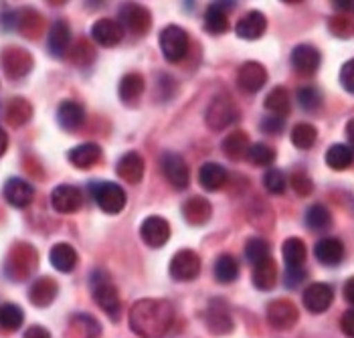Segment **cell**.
Wrapping results in <instances>:
<instances>
[{"label": "cell", "mask_w": 354, "mask_h": 338, "mask_svg": "<svg viewBox=\"0 0 354 338\" xmlns=\"http://www.w3.org/2000/svg\"><path fill=\"white\" fill-rule=\"evenodd\" d=\"M215 280L218 283H231L237 280L239 276V261L229 254L218 255L215 261Z\"/></svg>", "instance_id": "d590c367"}, {"label": "cell", "mask_w": 354, "mask_h": 338, "mask_svg": "<svg viewBox=\"0 0 354 338\" xmlns=\"http://www.w3.org/2000/svg\"><path fill=\"white\" fill-rule=\"evenodd\" d=\"M37 265V254L35 250L27 245V243H21L12 250V254L8 255V265H6V272L17 280L21 282L23 278H27L28 274L35 270Z\"/></svg>", "instance_id": "30bf717a"}, {"label": "cell", "mask_w": 354, "mask_h": 338, "mask_svg": "<svg viewBox=\"0 0 354 338\" xmlns=\"http://www.w3.org/2000/svg\"><path fill=\"white\" fill-rule=\"evenodd\" d=\"M346 138L351 142V148L354 150V118L346 124Z\"/></svg>", "instance_id": "94428289"}, {"label": "cell", "mask_w": 354, "mask_h": 338, "mask_svg": "<svg viewBox=\"0 0 354 338\" xmlns=\"http://www.w3.org/2000/svg\"><path fill=\"white\" fill-rule=\"evenodd\" d=\"M306 270L304 267H288L286 270V285L288 288H298L306 280Z\"/></svg>", "instance_id": "db71d44e"}, {"label": "cell", "mask_w": 354, "mask_h": 338, "mask_svg": "<svg viewBox=\"0 0 354 338\" xmlns=\"http://www.w3.org/2000/svg\"><path fill=\"white\" fill-rule=\"evenodd\" d=\"M23 338H51V335H49V330L47 328H43V326H30V328H27V332H25V337Z\"/></svg>", "instance_id": "9f6ffc18"}, {"label": "cell", "mask_w": 354, "mask_h": 338, "mask_svg": "<svg viewBox=\"0 0 354 338\" xmlns=\"http://www.w3.org/2000/svg\"><path fill=\"white\" fill-rule=\"evenodd\" d=\"M205 28L211 32V35H223L227 32L229 28V17H227V10L223 6V2H215L207 8L205 12Z\"/></svg>", "instance_id": "d6a6232c"}, {"label": "cell", "mask_w": 354, "mask_h": 338, "mask_svg": "<svg viewBox=\"0 0 354 338\" xmlns=\"http://www.w3.org/2000/svg\"><path fill=\"white\" fill-rule=\"evenodd\" d=\"M168 272H170L172 280H176V282H192L201 274V257L192 250H180L170 259Z\"/></svg>", "instance_id": "8992f818"}, {"label": "cell", "mask_w": 354, "mask_h": 338, "mask_svg": "<svg viewBox=\"0 0 354 338\" xmlns=\"http://www.w3.org/2000/svg\"><path fill=\"white\" fill-rule=\"evenodd\" d=\"M115 172L124 182L138 185L144 178V158L138 152H128L120 158Z\"/></svg>", "instance_id": "d4e9b609"}, {"label": "cell", "mask_w": 354, "mask_h": 338, "mask_svg": "<svg viewBox=\"0 0 354 338\" xmlns=\"http://www.w3.org/2000/svg\"><path fill=\"white\" fill-rule=\"evenodd\" d=\"M71 322L82 330L83 335H85V338H97L100 337V332H102L100 322H97L93 316H89V314H77V316H73Z\"/></svg>", "instance_id": "c3c4849f"}, {"label": "cell", "mask_w": 354, "mask_h": 338, "mask_svg": "<svg viewBox=\"0 0 354 338\" xmlns=\"http://www.w3.org/2000/svg\"><path fill=\"white\" fill-rule=\"evenodd\" d=\"M247 160L253 167H272L275 162V150L270 144H263V142L251 144L247 150Z\"/></svg>", "instance_id": "b9f144b4"}, {"label": "cell", "mask_w": 354, "mask_h": 338, "mask_svg": "<svg viewBox=\"0 0 354 338\" xmlns=\"http://www.w3.org/2000/svg\"><path fill=\"white\" fill-rule=\"evenodd\" d=\"M239 118V110L237 106L233 104V100L229 95H217L213 97L209 110L205 113V120H207V126L215 132H221L225 130L227 126H231L235 120Z\"/></svg>", "instance_id": "3957f363"}, {"label": "cell", "mask_w": 354, "mask_h": 338, "mask_svg": "<svg viewBox=\"0 0 354 338\" xmlns=\"http://www.w3.org/2000/svg\"><path fill=\"white\" fill-rule=\"evenodd\" d=\"M249 223L257 229H270L273 225L272 207L263 200H255L249 207Z\"/></svg>", "instance_id": "7bdbcfd3"}, {"label": "cell", "mask_w": 354, "mask_h": 338, "mask_svg": "<svg viewBox=\"0 0 354 338\" xmlns=\"http://www.w3.org/2000/svg\"><path fill=\"white\" fill-rule=\"evenodd\" d=\"M49 261L53 263L55 270L69 274L77 267L80 263V255L75 252V247H71L69 243H57L49 252Z\"/></svg>", "instance_id": "484cf974"}, {"label": "cell", "mask_w": 354, "mask_h": 338, "mask_svg": "<svg viewBox=\"0 0 354 338\" xmlns=\"http://www.w3.org/2000/svg\"><path fill=\"white\" fill-rule=\"evenodd\" d=\"M277 283V265L272 257L253 265V285L261 292H270Z\"/></svg>", "instance_id": "83f0119b"}, {"label": "cell", "mask_w": 354, "mask_h": 338, "mask_svg": "<svg viewBox=\"0 0 354 338\" xmlns=\"http://www.w3.org/2000/svg\"><path fill=\"white\" fill-rule=\"evenodd\" d=\"M120 25L126 27L132 35H146L150 30V25H152V15L146 6L142 4H136V2H128L120 8Z\"/></svg>", "instance_id": "ba28073f"}, {"label": "cell", "mask_w": 354, "mask_h": 338, "mask_svg": "<svg viewBox=\"0 0 354 338\" xmlns=\"http://www.w3.org/2000/svg\"><path fill=\"white\" fill-rule=\"evenodd\" d=\"M140 235H142V239H144L146 245H150V247H162L164 243L170 239V225H168V221L162 219V217L152 215V217H146L144 219V223L140 227Z\"/></svg>", "instance_id": "2e32d148"}, {"label": "cell", "mask_w": 354, "mask_h": 338, "mask_svg": "<svg viewBox=\"0 0 354 338\" xmlns=\"http://www.w3.org/2000/svg\"><path fill=\"white\" fill-rule=\"evenodd\" d=\"M354 160V150L346 144H332L326 150V165L332 170H346Z\"/></svg>", "instance_id": "836d02e7"}, {"label": "cell", "mask_w": 354, "mask_h": 338, "mask_svg": "<svg viewBox=\"0 0 354 338\" xmlns=\"http://www.w3.org/2000/svg\"><path fill=\"white\" fill-rule=\"evenodd\" d=\"M290 185H292V189L296 191V195H300V197H308V195H312V191H314V182H312V178H310L304 170L292 172Z\"/></svg>", "instance_id": "681fc988"}, {"label": "cell", "mask_w": 354, "mask_h": 338, "mask_svg": "<svg viewBox=\"0 0 354 338\" xmlns=\"http://www.w3.org/2000/svg\"><path fill=\"white\" fill-rule=\"evenodd\" d=\"M205 324H207L209 332L215 335V337L231 335L233 328H235V322H233V316L229 312V306L223 300H211L209 308L205 312Z\"/></svg>", "instance_id": "52a82bcc"}, {"label": "cell", "mask_w": 354, "mask_h": 338, "mask_svg": "<svg viewBox=\"0 0 354 338\" xmlns=\"http://www.w3.org/2000/svg\"><path fill=\"white\" fill-rule=\"evenodd\" d=\"M91 39L102 47H115L124 39V27L120 25V21L100 19L91 27Z\"/></svg>", "instance_id": "ac0fdd59"}, {"label": "cell", "mask_w": 354, "mask_h": 338, "mask_svg": "<svg viewBox=\"0 0 354 338\" xmlns=\"http://www.w3.org/2000/svg\"><path fill=\"white\" fill-rule=\"evenodd\" d=\"M32 115V108L25 97H15L6 106V122L15 128L25 126Z\"/></svg>", "instance_id": "8d00e7d4"}, {"label": "cell", "mask_w": 354, "mask_h": 338, "mask_svg": "<svg viewBox=\"0 0 354 338\" xmlns=\"http://www.w3.org/2000/svg\"><path fill=\"white\" fill-rule=\"evenodd\" d=\"M160 51L166 61L176 63L189 51V35L178 25H168L160 32Z\"/></svg>", "instance_id": "277c9868"}, {"label": "cell", "mask_w": 354, "mask_h": 338, "mask_svg": "<svg viewBox=\"0 0 354 338\" xmlns=\"http://www.w3.org/2000/svg\"><path fill=\"white\" fill-rule=\"evenodd\" d=\"M0 63L4 67V73L12 79L25 77L28 71L32 69V57L28 51L21 49V47H8L2 51L0 55Z\"/></svg>", "instance_id": "7c38bea8"}, {"label": "cell", "mask_w": 354, "mask_h": 338, "mask_svg": "<svg viewBox=\"0 0 354 338\" xmlns=\"http://www.w3.org/2000/svg\"><path fill=\"white\" fill-rule=\"evenodd\" d=\"M6 148H8V134H6L4 128L0 126V156L6 152Z\"/></svg>", "instance_id": "91938a15"}, {"label": "cell", "mask_w": 354, "mask_h": 338, "mask_svg": "<svg viewBox=\"0 0 354 338\" xmlns=\"http://www.w3.org/2000/svg\"><path fill=\"white\" fill-rule=\"evenodd\" d=\"M174 322V308L166 300H140L130 310V328L140 338H162Z\"/></svg>", "instance_id": "6da1fadb"}, {"label": "cell", "mask_w": 354, "mask_h": 338, "mask_svg": "<svg viewBox=\"0 0 354 338\" xmlns=\"http://www.w3.org/2000/svg\"><path fill=\"white\" fill-rule=\"evenodd\" d=\"M300 312L290 300H275L268 306V322L275 330H290L296 326Z\"/></svg>", "instance_id": "8fae6325"}, {"label": "cell", "mask_w": 354, "mask_h": 338, "mask_svg": "<svg viewBox=\"0 0 354 338\" xmlns=\"http://www.w3.org/2000/svg\"><path fill=\"white\" fill-rule=\"evenodd\" d=\"M268 84V71L257 61H247L237 71V85L245 93H257L263 85Z\"/></svg>", "instance_id": "4fadbf2b"}, {"label": "cell", "mask_w": 354, "mask_h": 338, "mask_svg": "<svg viewBox=\"0 0 354 338\" xmlns=\"http://www.w3.org/2000/svg\"><path fill=\"white\" fill-rule=\"evenodd\" d=\"M23 322H25V312L21 306H17L12 302L0 304V328L15 332L23 326Z\"/></svg>", "instance_id": "f35d334b"}, {"label": "cell", "mask_w": 354, "mask_h": 338, "mask_svg": "<svg viewBox=\"0 0 354 338\" xmlns=\"http://www.w3.org/2000/svg\"><path fill=\"white\" fill-rule=\"evenodd\" d=\"M93 298H95V304L106 312L113 322L120 320L122 302L113 283H109L108 280H93Z\"/></svg>", "instance_id": "9c48e42d"}, {"label": "cell", "mask_w": 354, "mask_h": 338, "mask_svg": "<svg viewBox=\"0 0 354 338\" xmlns=\"http://www.w3.org/2000/svg\"><path fill=\"white\" fill-rule=\"evenodd\" d=\"M292 144L296 146V148H300V150H310L314 144H316V138H318V130L312 126V124H306V122H301V124H296L294 128H292Z\"/></svg>", "instance_id": "ab89813d"}, {"label": "cell", "mask_w": 354, "mask_h": 338, "mask_svg": "<svg viewBox=\"0 0 354 338\" xmlns=\"http://www.w3.org/2000/svg\"><path fill=\"white\" fill-rule=\"evenodd\" d=\"M263 187L270 195H281L286 193V187H288V178L281 170L270 169L263 174Z\"/></svg>", "instance_id": "7dc6e473"}, {"label": "cell", "mask_w": 354, "mask_h": 338, "mask_svg": "<svg viewBox=\"0 0 354 338\" xmlns=\"http://www.w3.org/2000/svg\"><path fill=\"white\" fill-rule=\"evenodd\" d=\"M211 215H213V207L207 198L192 197L183 203V217L189 225H205V223H209Z\"/></svg>", "instance_id": "7402d4cb"}, {"label": "cell", "mask_w": 354, "mask_h": 338, "mask_svg": "<svg viewBox=\"0 0 354 338\" xmlns=\"http://www.w3.org/2000/svg\"><path fill=\"white\" fill-rule=\"evenodd\" d=\"M298 102L306 112H316L322 106V91L314 85H304L298 89Z\"/></svg>", "instance_id": "f6af8a7d"}, {"label": "cell", "mask_w": 354, "mask_h": 338, "mask_svg": "<svg viewBox=\"0 0 354 338\" xmlns=\"http://www.w3.org/2000/svg\"><path fill=\"white\" fill-rule=\"evenodd\" d=\"M340 328H342V332H344L346 337L354 338V308L353 310L344 312V316H342V320H340Z\"/></svg>", "instance_id": "11a10c76"}, {"label": "cell", "mask_w": 354, "mask_h": 338, "mask_svg": "<svg viewBox=\"0 0 354 338\" xmlns=\"http://www.w3.org/2000/svg\"><path fill=\"white\" fill-rule=\"evenodd\" d=\"M281 254L286 259V265L288 267H301L304 261H306V243L301 241L300 237H290L283 241L281 245Z\"/></svg>", "instance_id": "74e56055"}, {"label": "cell", "mask_w": 354, "mask_h": 338, "mask_svg": "<svg viewBox=\"0 0 354 338\" xmlns=\"http://www.w3.org/2000/svg\"><path fill=\"white\" fill-rule=\"evenodd\" d=\"M334 8L340 10V12H354V0H336L334 2Z\"/></svg>", "instance_id": "6f0895ef"}, {"label": "cell", "mask_w": 354, "mask_h": 338, "mask_svg": "<svg viewBox=\"0 0 354 338\" xmlns=\"http://www.w3.org/2000/svg\"><path fill=\"white\" fill-rule=\"evenodd\" d=\"M332 300H334V290L328 283H310L304 290V306H306V310L312 312V314L326 312L332 306Z\"/></svg>", "instance_id": "5bb4252c"}, {"label": "cell", "mask_w": 354, "mask_h": 338, "mask_svg": "<svg viewBox=\"0 0 354 338\" xmlns=\"http://www.w3.org/2000/svg\"><path fill=\"white\" fill-rule=\"evenodd\" d=\"M4 198L8 205H12L17 209H25L35 198V189L25 178L15 176V178H8L4 185Z\"/></svg>", "instance_id": "e0dca14e"}, {"label": "cell", "mask_w": 354, "mask_h": 338, "mask_svg": "<svg viewBox=\"0 0 354 338\" xmlns=\"http://www.w3.org/2000/svg\"><path fill=\"white\" fill-rule=\"evenodd\" d=\"M57 292H59V288H57V283L51 278H39L37 282L30 285L28 298H30V302L35 306L45 308V306H49L53 302Z\"/></svg>", "instance_id": "f546056e"}, {"label": "cell", "mask_w": 354, "mask_h": 338, "mask_svg": "<svg viewBox=\"0 0 354 338\" xmlns=\"http://www.w3.org/2000/svg\"><path fill=\"white\" fill-rule=\"evenodd\" d=\"M245 257L249 263H259L268 257H272V250H270V243L263 239V237H251L247 239L245 243Z\"/></svg>", "instance_id": "ee69618b"}, {"label": "cell", "mask_w": 354, "mask_h": 338, "mask_svg": "<svg viewBox=\"0 0 354 338\" xmlns=\"http://www.w3.org/2000/svg\"><path fill=\"white\" fill-rule=\"evenodd\" d=\"M328 28L338 39H351L354 37V19L351 15H336L328 21Z\"/></svg>", "instance_id": "bcb514c9"}, {"label": "cell", "mask_w": 354, "mask_h": 338, "mask_svg": "<svg viewBox=\"0 0 354 338\" xmlns=\"http://www.w3.org/2000/svg\"><path fill=\"white\" fill-rule=\"evenodd\" d=\"M340 85L348 91L354 93V59L346 61L340 69Z\"/></svg>", "instance_id": "816d5d0a"}, {"label": "cell", "mask_w": 354, "mask_h": 338, "mask_svg": "<svg viewBox=\"0 0 354 338\" xmlns=\"http://www.w3.org/2000/svg\"><path fill=\"white\" fill-rule=\"evenodd\" d=\"M314 255L316 259L322 263V265H328V267H334L338 265L342 259H344V245L340 239L336 237H324L316 243L314 247Z\"/></svg>", "instance_id": "603a6c76"}, {"label": "cell", "mask_w": 354, "mask_h": 338, "mask_svg": "<svg viewBox=\"0 0 354 338\" xmlns=\"http://www.w3.org/2000/svg\"><path fill=\"white\" fill-rule=\"evenodd\" d=\"M266 110L272 112L277 118H283L288 115L292 110V100H290V93L286 87H273L272 91L268 93L266 97Z\"/></svg>", "instance_id": "e575fe53"}, {"label": "cell", "mask_w": 354, "mask_h": 338, "mask_svg": "<svg viewBox=\"0 0 354 338\" xmlns=\"http://www.w3.org/2000/svg\"><path fill=\"white\" fill-rule=\"evenodd\" d=\"M95 59V51L87 41H80L73 49H71V61L80 67H87L91 61Z\"/></svg>", "instance_id": "f907efd6"}, {"label": "cell", "mask_w": 354, "mask_h": 338, "mask_svg": "<svg viewBox=\"0 0 354 338\" xmlns=\"http://www.w3.org/2000/svg\"><path fill=\"white\" fill-rule=\"evenodd\" d=\"M71 43V28L65 21H55L53 27L49 30V53L53 57H63L69 49Z\"/></svg>", "instance_id": "f1b7e54d"}, {"label": "cell", "mask_w": 354, "mask_h": 338, "mask_svg": "<svg viewBox=\"0 0 354 338\" xmlns=\"http://www.w3.org/2000/svg\"><path fill=\"white\" fill-rule=\"evenodd\" d=\"M322 63V55L316 47L312 45H298L292 51V67L300 75H314Z\"/></svg>", "instance_id": "d6986e66"}, {"label": "cell", "mask_w": 354, "mask_h": 338, "mask_svg": "<svg viewBox=\"0 0 354 338\" xmlns=\"http://www.w3.org/2000/svg\"><path fill=\"white\" fill-rule=\"evenodd\" d=\"M249 146H251V144H249V138H247V134L243 130H235V132L227 134L223 144H221L225 156L231 158V160H241V158H245Z\"/></svg>", "instance_id": "4dcf8cb0"}, {"label": "cell", "mask_w": 354, "mask_h": 338, "mask_svg": "<svg viewBox=\"0 0 354 338\" xmlns=\"http://www.w3.org/2000/svg\"><path fill=\"white\" fill-rule=\"evenodd\" d=\"M82 203V191L77 187H73V185H59V187H55L53 193H51V205H53L55 211L61 213V215H69V213L80 211Z\"/></svg>", "instance_id": "9a60e30c"}, {"label": "cell", "mask_w": 354, "mask_h": 338, "mask_svg": "<svg viewBox=\"0 0 354 338\" xmlns=\"http://www.w3.org/2000/svg\"><path fill=\"white\" fill-rule=\"evenodd\" d=\"M268 28V19L263 12L259 10H249L247 15H243L239 21H237V27L235 32L239 39H245V41H257L259 37H263Z\"/></svg>", "instance_id": "ffe728a7"}, {"label": "cell", "mask_w": 354, "mask_h": 338, "mask_svg": "<svg viewBox=\"0 0 354 338\" xmlns=\"http://www.w3.org/2000/svg\"><path fill=\"white\" fill-rule=\"evenodd\" d=\"M89 191L95 198L97 207L104 213L118 215V213L124 211L128 197H126V193H124V189L120 185H115V182H95L93 187H89Z\"/></svg>", "instance_id": "7a4b0ae2"}, {"label": "cell", "mask_w": 354, "mask_h": 338, "mask_svg": "<svg viewBox=\"0 0 354 338\" xmlns=\"http://www.w3.org/2000/svg\"><path fill=\"white\" fill-rule=\"evenodd\" d=\"M120 100L128 106L136 104L144 93V77L140 73H128L120 82Z\"/></svg>", "instance_id": "1f68e13d"}, {"label": "cell", "mask_w": 354, "mask_h": 338, "mask_svg": "<svg viewBox=\"0 0 354 338\" xmlns=\"http://www.w3.org/2000/svg\"><path fill=\"white\" fill-rule=\"evenodd\" d=\"M160 169H162L164 178L176 189L185 191L191 185V170L187 167L185 158L176 152H164L160 156Z\"/></svg>", "instance_id": "5b68a950"}, {"label": "cell", "mask_w": 354, "mask_h": 338, "mask_svg": "<svg viewBox=\"0 0 354 338\" xmlns=\"http://www.w3.org/2000/svg\"><path fill=\"white\" fill-rule=\"evenodd\" d=\"M227 170L223 169L217 162H205L201 170H198V182L205 191H218L227 185Z\"/></svg>", "instance_id": "4316f807"}, {"label": "cell", "mask_w": 354, "mask_h": 338, "mask_svg": "<svg viewBox=\"0 0 354 338\" xmlns=\"http://www.w3.org/2000/svg\"><path fill=\"white\" fill-rule=\"evenodd\" d=\"M283 126H286V120H283V118H277V115L263 118V122H261V130H263L266 134H272V136L281 134Z\"/></svg>", "instance_id": "f5cc1de1"}, {"label": "cell", "mask_w": 354, "mask_h": 338, "mask_svg": "<svg viewBox=\"0 0 354 338\" xmlns=\"http://www.w3.org/2000/svg\"><path fill=\"white\" fill-rule=\"evenodd\" d=\"M306 225L312 231H328L332 227V215L324 205H312L306 211Z\"/></svg>", "instance_id": "60d3db41"}, {"label": "cell", "mask_w": 354, "mask_h": 338, "mask_svg": "<svg viewBox=\"0 0 354 338\" xmlns=\"http://www.w3.org/2000/svg\"><path fill=\"white\" fill-rule=\"evenodd\" d=\"M67 158L77 169H91V167H95L100 162L102 148L95 142H85V144H80V146L71 148L69 154H67Z\"/></svg>", "instance_id": "cb8c5ba5"}, {"label": "cell", "mask_w": 354, "mask_h": 338, "mask_svg": "<svg viewBox=\"0 0 354 338\" xmlns=\"http://www.w3.org/2000/svg\"><path fill=\"white\" fill-rule=\"evenodd\" d=\"M57 122L65 132H75L80 130L85 122V110L82 104L73 102V100H65L61 102L59 110H57Z\"/></svg>", "instance_id": "44dd1931"}, {"label": "cell", "mask_w": 354, "mask_h": 338, "mask_svg": "<svg viewBox=\"0 0 354 338\" xmlns=\"http://www.w3.org/2000/svg\"><path fill=\"white\" fill-rule=\"evenodd\" d=\"M344 298H346L351 304H354V278H351L348 282L344 283Z\"/></svg>", "instance_id": "680465c9"}]
</instances>
